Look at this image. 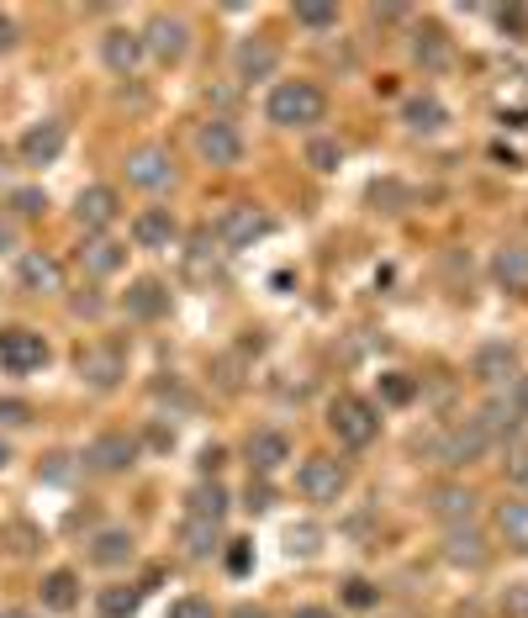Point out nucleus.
<instances>
[{
  "mask_svg": "<svg viewBox=\"0 0 528 618\" xmlns=\"http://www.w3.org/2000/svg\"><path fill=\"white\" fill-rule=\"evenodd\" d=\"M127 312L143 317V323H148V317H164L169 312V291L159 286V280H138V286L127 291Z\"/></svg>",
  "mask_w": 528,
  "mask_h": 618,
  "instance_id": "nucleus-20",
  "label": "nucleus"
},
{
  "mask_svg": "<svg viewBox=\"0 0 528 618\" xmlns=\"http://www.w3.org/2000/svg\"><path fill=\"white\" fill-rule=\"evenodd\" d=\"M444 555L455 560V566H486V545H481V534L470 529H449V539H444Z\"/></svg>",
  "mask_w": 528,
  "mask_h": 618,
  "instance_id": "nucleus-23",
  "label": "nucleus"
},
{
  "mask_svg": "<svg viewBox=\"0 0 528 618\" xmlns=\"http://www.w3.org/2000/svg\"><path fill=\"white\" fill-rule=\"evenodd\" d=\"M513 407H518V418H528V376H518L513 386Z\"/></svg>",
  "mask_w": 528,
  "mask_h": 618,
  "instance_id": "nucleus-43",
  "label": "nucleus"
},
{
  "mask_svg": "<svg viewBox=\"0 0 528 618\" xmlns=\"http://www.w3.org/2000/svg\"><path fill=\"white\" fill-rule=\"evenodd\" d=\"M59 154H64V122H37L22 138V159L27 164H53Z\"/></svg>",
  "mask_w": 528,
  "mask_h": 618,
  "instance_id": "nucleus-15",
  "label": "nucleus"
},
{
  "mask_svg": "<svg viewBox=\"0 0 528 618\" xmlns=\"http://www.w3.org/2000/svg\"><path fill=\"white\" fill-rule=\"evenodd\" d=\"M344 486H349V471L333 455H312L296 471V492L307 502H338V497H344Z\"/></svg>",
  "mask_w": 528,
  "mask_h": 618,
  "instance_id": "nucleus-4",
  "label": "nucleus"
},
{
  "mask_svg": "<svg viewBox=\"0 0 528 618\" xmlns=\"http://www.w3.org/2000/svg\"><path fill=\"white\" fill-rule=\"evenodd\" d=\"M275 64H280V53H275V43H264V37L238 48V74L243 80H264V74H275Z\"/></svg>",
  "mask_w": 528,
  "mask_h": 618,
  "instance_id": "nucleus-19",
  "label": "nucleus"
},
{
  "mask_svg": "<svg viewBox=\"0 0 528 618\" xmlns=\"http://www.w3.org/2000/svg\"><path fill=\"white\" fill-rule=\"evenodd\" d=\"M122 370H127V360H122V349H106V344H96V349H80V376L90 381V386H117L122 381Z\"/></svg>",
  "mask_w": 528,
  "mask_h": 618,
  "instance_id": "nucleus-12",
  "label": "nucleus"
},
{
  "mask_svg": "<svg viewBox=\"0 0 528 618\" xmlns=\"http://www.w3.org/2000/svg\"><path fill=\"white\" fill-rule=\"evenodd\" d=\"M16 206L32 217V212H43V196H37V191H22V196H16Z\"/></svg>",
  "mask_w": 528,
  "mask_h": 618,
  "instance_id": "nucleus-45",
  "label": "nucleus"
},
{
  "mask_svg": "<svg viewBox=\"0 0 528 618\" xmlns=\"http://www.w3.org/2000/svg\"><path fill=\"white\" fill-rule=\"evenodd\" d=\"M85 460L96 465V471H127V465L138 460V444H132L127 434H101L96 444L85 449Z\"/></svg>",
  "mask_w": 528,
  "mask_h": 618,
  "instance_id": "nucleus-14",
  "label": "nucleus"
},
{
  "mask_svg": "<svg viewBox=\"0 0 528 618\" xmlns=\"http://www.w3.org/2000/svg\"><path fill=\"white\" fill-rule=\"evenodd\" d=\"M16 275H22V286L27 291H64V270H59V259H53V254H22V270H16Z\"/></svg>",
  "mask_w": 528,
  "mask_h": 618,
  "instance_id": "nucleus-16",
  "label": "nucleus"
},
{
  "mask_svg": "<svg viewBox=\"0 0 528 618\" xmlns=\"http://www.w3.org/2000/svg\"><path fill=\"white\" fill-rule=\"evenodd\" d=\"M264 233H270V217L254 212V206H228L222 222H217V238L228 243V249H249V243L264 238Z\"/></svg>",
  "mask_w": 528,
  "mask_h": 618,
  "instance_id": "nucleus-6",
  "label": "nucleus"
},
{
  "mask_svg": "<svg viewBox=\"0 0 528 618\" xmlns=\"http://www.w3.org/2000/svg\"><path fill=\"white\" fill-rule=\"evenodd\" d=\"M264 111H270L275 127H312V122H323L328 96L312 80H280L270 90V106H264Z\"/></svg>",
  "mask_w": 528,
  "mask_h": 618,
  "instance_id": "nucleus-1",
  "label": "nucleus"
},
{
  "mask_svg": "<svg viewBox=\"0 0 528 618\" xmlns=\"http://www.w3.org/2000/svg\"><path fill=\"white\" fill-rule=\"evenodd\" d=\"M328 428L338 434V444L365 449L375 434H381V412H375L365 397H333V407H328Z\"/></svg>",
  "mask_w": 528,
  "mask_h": 618,
  "instance_id": "nucleus-2",
  "label": "nucleus"
},
{
  "mask_svg": "<svg viewBox=\"0 0 528 618\" xmlns=\"http://www.w3.org/2000/svg\"><path fill=\"white\" fill-rule=\"evenodd\" d=\"M375 597H381V592H375L370 582H349V587H344V603H349V608H375Z\"/></svg>",
  "mask_w": 528,
  "mask_h": 618,
  "instance_id": "nucleus-39",
  "label": "nucleus"
},
{
  "mask_svg": "<svg viewBox=\"0 0 528 618\" xmlns=\"http://www.w3.org/2000/svg\"><path fill=\"white\" fill-rule=\"evenodd\" d=\"M249 560H254V555H249V545H233V550H228V571H233V576H243V571H249Z\"/></svg>",
  "mask_w": 528,
  "mask_h": 618,
  "instance_id": "nucleus-40",
  "label": "nucleus"
},
{
  "mask_svg": "<svg viewBox=\"0 0 528 618\" xmlns=\"http://www.w3.org/2000/svg\"><path fill=\"white\" fill-rule=\"evenodd\" d=\"M291 618H338L333 608H323V603H307V608H296Z\"/></svg>",
  "mask_w": 528,
  "mask_h": 618,
  "instance_id": "nucleus-44",
  "label": "nucleus"
},
{
  "mask_svg": "<svg viewBox=\"0 0 528 618\" xmlns=\"http://www.w3.org/2000/svg\"><path fill=\"white\" fill-rule=\"evenodd\" d=\"M16 43V27H11V16H0V48H11Z\"/></svg>",
  "mask_w": 528,
  "mask_h": 618,
  "instance_id": "nucleus-46",
  "label": "nucleus"
},
{
  "mask_svg": "<svg viewBox=\"0 0 528 618\" xmlns=\"http://www.w3.org/2000/svg\"><path fill=\"white\" fill-rule=\"evenodd\" d=\"M80 265L90 275H117L127 265V249H122V243H111V238H90L85 249H80Z\"/></svg>",
  "mask_w": 528,
  "mask_h": 618,
  "instance_id": "nucleus-17",
  "label": "nucleus"
},
{
  "mask_svg": "<svg viewBox=\"0 0 528 618\" xmlns=\"http://www.w3.org/2000/svg\"><path fill=\"white\" fill-rule=\"evenodd\" d=\"M296 22L312 32H328V27H338V6H296Z\"/></svg>",
  "mask_w": 528,
  "mask_h": 618,
  "instance_id": "nucleus-36",
  "label": "nucleus"
},
{
  "mask_svg": "<svg viewBox=\"0 0 528 618\" xmlns=\"http://www.w3.org/2000/svg\"><path fill=\"white\" fill-rule=\"evenodd\" d=\"M6 243H11V233H6V228H0V249H6Z\"/></svg>",
  "mask_w": 528,
  "mask_h": 618,
  "instance_id": "nucleus-49",
  "label": "nucleus"
},
{
  "mask_svg": "<svg viewBox=\"0 0 528 618\" xmlns=\"http://www.w3.org/2000/svg\"><path fill=\"white\" fill-rule=\"evenodd\" d=\"M217 529H222V523L185 518V550H191V555H212V550H217Z\"/></svg>",
  "mask_w": 528,
  "mask_h": 618,
  "instance_id": "nucleus-32",
  "label": "nucleus"
},
{
  "mask_svg": "<svg viewBox=\"0 0 528 618\" xmlns=\"http://www.w3.org/2000/svg\"><path fill=\"white\" fill-rule=\"evenodd\" d=\"M497 534L513 550H528V502H502L497 508Z\"/></svg>",
  "mask_w": 528,
  "mask_h": 618,
  "instance_id": "nucleus-26",
  "label": "nucleus"
},
{
  "mask_svg": "<svg viewBox=\"0 0 528 618\" xmlns=\"http://www.w3.org/2000/svg\"><path fill=\"white\" fill-rule=\"evenodd\" d=\"M286 460H291V439H286V434H275V428H259V434L249 439V465H254L259 476L280 471Z\"/></svg>",
  "mask_w": 528,
  "mask_h": 618,
  "instance_id": "nucleus-13",
  "label": "nucleus"
},
{
  "mask_svg": "<svg viewBox=\"0 0 528 618\" xmlns=\"http://www.w3.org/2000/svg\"><path fill=\"white\" fill-rule=\"evenodd\" d=\"M249 508H254V513L270 508V486H254V481H249Z\"/></svg>",
  "mask_w": 528,
  "mask_h": 618,
  "instance_id": "nucleus-42",
  "label": "nucleus"
},
{
  "mask_svg": "<svg viewBox=\"0 0 528 618\" xmlns=\"http://www.w3.org/2000/svg\"><path fill=\"white\" fill-rule=\"evenodd\" d=\"M481 449H486V434H481V428H460V434L444 439V465H465V460H476Z\"/></svg>",
  "mask_w": 528,
  "mask_h": 618,
  "instance_id": "nucleus-29",
  "label": "nucleus"
},
{
  "mask_svg": "<svg viewBox=\"0 0 528 618\" xmlns=\"http://www.w3.org/2000/svg\"><path fill=\"white\" fill-rule=\"evenodd\" d=\"M48 365V344L43 333L32 328H0V370H11V376H32V370Z\"/></svg>",
  "mask_w": 528,
  "mask_h": 618,
  "instance_id": "nucleus-3",
  "label": "nucleus"
},
{
  "mask_svg": "<svg viewBox=\"0 0 528 618\" xmlns=\"http://www.w3.org/2000/svg\"><path fill=\"white\" fill-rule=\"evenodd\" d=\"M196 154H201L206 164H217V170H233V164L243 159V138H238V127H233V122H222V117L201 122V133H196Z\"/></svg>",
  "mask_w": 528,
  "mask_h": 618,
  "instance_id": "nucleus-5",
  "label": "nucleus"
},
{
  "mask_svg": "<svg viewBox=\"0 0 528 618\" xmlns=\"http://www.w3.org/2000/svg\"><path fill=\"white\" fill-rule=\"evenodd\" d=\"M74 217H80L85 233H106L111 222H117V191H111V185H90V191H80Z\"/></svg>",
  "mask_w": 528,
  "mask_h": 618,
  "instance_id": "nucleus-9",
  "label": "nucleus"
},
{
  "mask_svg": "<svg viewBox=\"0 0 528 618\" xmlns=\"http://www.w3.org/2000/svg\"><path fill=\"white\" fill-rule=\"evenodd\" d=\"M418 59H423L428 69H444V64H449V48H444V32H433V27H428V32L418 37Z\"/></svg>",
  "mask_w": 528,
  "mask_h": 618,
  "instance_id": "nucleus-34",
  "label": "nucleus"
},
{
  "mask_svg": "<svg viewBox=\"0 0 528 618\" xmlns=\"http://www.w3.org/2000/svg\"><path fill=\"white\" fill-rule=\"evenodd\" d=\"M6 460H11V449H6V444H0V465H6Z\"/></svg>",
  "mask_w": 528,
  "mask_h": 618,
  "instance_id": "nucleus-48",
  "label": "nucleus"
},
{
  "mask_svg": "<svg viewBox=\"0 0 528 618\" xmlns=\"http://www.w3.org/2000/svg\"><path fill=\"white\" fill-rule=\"evenodd\" d=\"M0 423H27V402H0Z\"/></svg>",
  "mask_w": 528,
  "mask_h": 618,
  "instance_id": "nucleus-41",
  "label": "nucleus"
},
{
  "mask_svg": "<svg viewBox=\"0 0 528 618\" xmlns=\"http://www.w3.org/2000/svg\"><path fill=\"white\" fill-rule=\"evenodd\" d=\"M37 592H43V608L48 613H69L74 603H80V582H74V571H48Z\"/></svg>",
  "mask_w": 528,
  "mask_h": 618,
  "instance_id": "nucleus-18",
  "label": "nucleus"
},
{
  "mask_svg": "<svg viewBox=\"0 0 528 618\" xmlns=\"http://www.w3.org/2000/svg\"><path fill=\"white\" fill-rule=\"evenodd\" d=\"M0 618H32V613H0Z\"/></svg>",
  "mask_w": 528,
  "mask_h": 618,
  "instance_id": "nucleus-50",
  "label": "nucleus"
},
{
  "mask_svg": "<svg viewBox=\"0 0 528 618\" xmlns=\"http://www.w3.org/2000/svg\"><path fill=\"white\" fill-rule=\"evenodd\" d=\"M502 613L507 618H528V582H513L502 592Z\"/></svg>",
  "mask_w": 528,
  "mask_h": 618,
  "instance_id": "nucleus-37",
  "label": "nucleus"
},
{
  "mask_svg": "<svg viewBox=\"0 0 528 618\" xmlns=\"http://www.w3.org/2000/svg\"><path fill=\"white\" fill-rule=\"evenodd\" d=\"M233 618H270V613H264V608H238Z\"/></svg>",
  "mask_w": 528,
  "mask_h": 618,
  "instance_id": "nucleus-47",
  "label": "nucleus"
},
{
  "mask_svg": "<svg viewBox=\"0 0 528 618\" xmlns=\"http://www.w3.org/2000/svg\"><path fill=\"white\" fill-rule=\"evenodd\" d=\"M169 618H217V608L206 603V597H180V603L169 608Z\"/></svg>",
  "mask_w": 528,
  "mask_h": 618,
  "instance_id": "nucleus-38",
  "label": "nucleus"
},
{
  "mask_svg": "<svg viewBox=\"0 0 528 618\" xmlns=\"http://www.w3.org/2000/svg\"><path fill=\"white\" fill-rule=\"evenodd\" d=\"M412 397H418V381H412V376H402V370H391V376H381V402H391V407H407Z\"/></svg>",
  "mask_w": 528,
  "mask_h": 618,
  "instance_id": "nucleus-33",
  "label": "nucleus"
},
{
  "mask_svg": "<svg viewBox=\"0 0 528 618\" xmlns=\"http://www.w3.org/2000/svg\"><path fill=\"white\" fill-rule=\"evenodd\" d=\"M402 122L412 127V133H439V127H444V106L433 96H412L402 106Z\"/></svg>",
  "mask_w": 528,
  "mask_h": 618,
  "instance_id": "nucleus-28",
  "label": "nucleus"
},
{
  "mask_svg": "<svg viewBox=\"0 0 528 618\" xmlns=\"http://www.w3.org/2000/svg\"><path fill=\"white\" fill-rule=\"evenodd\" d=\"M433 513L449 518L460 529V523H470V513H476V497L465 492V486H439V497H433Z\"/></svg>",
  "mask_w": 528,
  "mask_h": 618,
  "instance_id": "nucleus-27",
  "label": "nucleus"
},
{
  "mask_svg": "<svg viewBox=\"0 0 528 618\" xmlns=\"http://www.w3.org/2000/svg\"><path fill=\"white\" fill-rule=\"evenodd\" d=\"M492 270H497V280H502L507 291H523V286H528V249H518V243H507V249H497Z\"/></svg>",
  "mask_w": 528,
  "mask_h": 618,
  "instance_id": "nucleus-24",
  "label": "nucleus"
},
{
  "mask_svg": "<svg viewBox=\"0 0 528 618\" xmlns=\"http://www.w3.org/2000/svg\"><path fill=\"white\" fill-rule=\"evenodd\" d=\"M127 180L143 185V191H164V185L175 180V159H169L164 148H138V154L127 159Z\"/></svg>",
  "mask_w": 528,
  "mask_h": 618,
  "instance_id": "nucleus-8",
  "label": "nucleus"
},
{
  "mask_svg": "<svg viewBox=\"0 0 528 618\" xmlns=\"http://www.w3.org/2000/svg\"><path fill=\"white\" fill-rule=\"evenodd\" d=\"M138 603H143V587H111V592H101V613L106 618H132Z\"/></svg>",
  "mask_w": 528,
  "mask_h": 618,
  "instance_id": "nucleus-30",
  "label": "nucleus"
},
{
  "mask_svg": "<svg viewBox=\"0 0 528 618\" xmlns=\"http://www.w3.org/2000/svg\"><path fill=\"white\" fill-rule=\"evenodd\" d=\"M502 471H507V481H513V486H523V492H528V444H507Z\"/></svg>",
  "mask_w": 528,
  "mask_h": 618,
  "instance_id": "nucleus-35",
  "label": "nucleus"
},
{
  "mask_svg": "<svg viewBox=\"0 0 528 618\" xmlns=\"http://www.w3.org/2000/svg\"><path fill=\"white\" fill-rule=\"evenodd\" d=\"M307 164L317 175H333L338 164H344V148H338V138H317V143H307Z\"/></svg>",
  "mask_w": 528,
  "mask_h": 618,
  "instance_id": "nucleus-31",
  "label": "nucleus"
},
{
  "mask_svg": "<svg viewBox=\"0 0 528 618\" xmlns=\"http://www.w3.org/2000/svg\"><path fill=\"white\" fill-rule=\"evenodd\" d=\"M101 59H106L111 74H132V69H138V59H143V37L127 32V27H111L101 37Z\"/></svg>",
  "mask_w": 528,
  "mask_h": 618,
  "instance_id": "nucleus-11",
  "label": "nucleus"
},
{
  "mask_svg": "<svg viewBox=\"0 0 528 618\" xmlns=\"http://www.w3.org/2000/svg\"><path fill=\"white\" fill-rule=\"evenodd\" d=\"M132 238H138V249H169L180 238V222L169 206H148V212L132 217Z\"/></svg>",
  "mask_w": 528,
  "mask_h": 618,
  "instance_id": "nucleus-7",
  "label": "nucleus"
},
{
  "mask_svg": "<svg viewBox=\"0 0 528 618\" xmlns=\"http://www.w3.org/2000/svg\"><path fill=\"white\" fill-rule=\"evenodd\" d=\"M513 370H518L513 344H486V349H476V376H481V381H507Z\"/></svg>",
  "mask_w": 528,
  "mask_h": 618,
  "instance_id": "nucleus-21",
  "label": "nucleus"
},
{
  "mask_svg": "<svg viewBox=\"0 0 528 618\" xmlns=\"http://www.w3.org/2000/svg\"><path fill=\"white\" fill-rule=\"evenodd\" d=\"M185 518H201V523H222L228 518V492L212 481V486H196L191 492V508H185Z\"/></svg>",
  "mask_w": 528,
  "mask_h": 618,
  "instance_id": "nucleus-25",
  "label": "nucleus"
},
{
  "mask_svg": "<svg viewBox=\"0 0 528 618\" xmlns=\"http://www.w3.org/2000/svg\"><path fill=\"white\" fill-rule=\"evenodd\" d=\"M185 37H191V27H185L180 16H154V22H148V32H143V48L154 53V59L175 64L180 53H185Z\"/></svg>",
  "mask_w": 528,
  "mask_h": 618,
  "instance_id": "nucleus-10",
  "label": "nucleus"
},
{
  "mask_svg": "<svg viewBox=\"0 0 528 618\" xmlns=\"http://www.w3.org/2000/svg\"><path fill=\"white\" fill-rule=\"evenodd\" d=\"M90 560H96V566H127L132 560V534L127 529H101L96 545H90Z\"/></svg>",
  "mask_w": 528,
  "mask_h": 618,
  "instance_id": "nucleus-22",
  "label": "nucleus"
}]
</instances>
